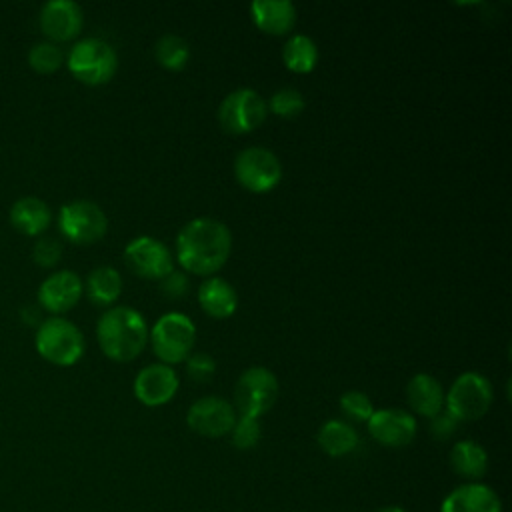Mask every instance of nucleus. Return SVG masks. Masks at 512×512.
<instances>
[{
  "label": "nucleus",
  "instance_id": "nucleus-1",
  "mask_svg": "<svg viewBox=\"0 0 512 512\" xmlns=\"http://www.w3.org/2000/svg\"><path fill=\"white\" fill-rule=\"evenodd\" d=\"M232 250L230 228L216 218L200 216L186 222L176 236V258L188 272L210 276L220 270Z\"/></svg>",
  "mask_w": 512,
  "mask_h": 512
},
{
  "label": "nucleus",
  "instance_id": "nucleus-2",
  "mask_svg": "<svg viewBox=\"0 0 512 512\" xmlns=\"http://www.w3.org/2000/svg\"><path fill=\"white\" fill-rule=\"evenodd\" d=\"M96 338L100 350L116 360H134L148 342V324L144 316L130 306L108 308L96 324Z\"/></svg>",
  "mask_w": 512,
  "mask_h": 512
},
{
  "label": "nucleus",
  "instance_id": "nucleus-3",
  "mask_svg": "<svg viewBox=\"0 0 512 512\" xmlns=\"http://www.w3.org/2000/svg\"><path fill=\"white\" fill-rule=\"evenodd\" d=\"M34 344L42 358L58 366H70L84 354V334L76 324L62 316L42 320L36 330Z\"/></svg>",
  "mask_w": 512,
  "mask_h": 512
},
{
  "label": "nucleus",
  "instance_id": "nucleus-4",
  "mask_svg": "<svg viewBox=\"0 0 512 512\" xmlns=\"http://www.w3.org/2000/svg\"><path fill=\"white\" fill-rule=\"evenodd\" d=\"M68 70L84 84L98 86L108 82L118 68V54L102 38H82L68 52Z\"/></svg>",
  "mask_w": 512,
  "mask_h": 512
},
{
  "label": "nucleus",
  "instance_id": "nucleus-5",
  "mask_svg": "<svg viewBox=\"0 0 512 512\" xmlns=\"http://www.w3.org/2000/svg\"><path fill=\"white\" fill-rule=\"evenodd\" d=\"M148 336L154 354L162 360V364L170 366L184 362L192 354L196 342V326L182 312H166L154 322Z\"/></svg>",
  "mask_w": 512,
  "mask_h": 512
},
{
  "label": "nucleus",
  "instance_id": "nucleus-6",
  "mask_svg": "<svg viewBox=\"0 0 512 512\" xmlns=\"http://www.w3.org/2000/svg\"><path fill=\"white\" fill-rule=\"evenodd\" d=\"M492 384L480 372H462L452 382L448 394H444L446 412L456 422H472L482 418L492 404Z\"/></svg>",
  "mask_w": 512,
  "mask_h": 512
},
{
  "label": "nucleus",
  "instance_id": "nucleus-7",
  "mask_svg": "<svg viewBox=\"0 0 512 512\" xmlns=\"http://www.w3.org/2000/svg\"><path fill=\"white\" fill-rule=\"evenodd\" d=\"M278 398V378L266 366L246 368L234 386V410L240 416L260 418L268 412Z\"/></svg>",
  "mask_w": 512,
  "mask_h": 512
},
{
  "label": "nucleus",
  "instance_id": "nucleus-8",
  "mask_svg": "<svg viewBox=\"0 0 512 512\" xmlns=\"http://www.w3.org/2000/svg\"><path fill=\"white\" fill-rule=\"evenodd\" d=\"M234 176L250 192H268L282 178L278 156L264 146H248L234 158Z\"/></svg>",
  "mask_w": 512,
  "mask_h": 512
},
{
  "label": "nucleus",
  "instance_id": "nucleus-9",
  "mask_svg": "<svg viewBox=\"0 0 512 512\" xmlns=\"http://www.w3.org/2000/svg\"><path fill=\"white\" fill-rule=\"evenodd\" d=\"M60 232L76 244H92L100 240L108 230V218L104 210L92 200L66 202L58 212Z\"/></svg>",
  "mask_w": 512,
  "mask_h": 512
},
{
  "label": "nucleus",
  "instance_id": "nucleus-10",
  "mask_svg": "<svg viewBox=\"0 0 512 512\" xmlns=\"http://www.w3.org/2000/svg\"><path fill=\"white\" fill-rule=\"evenodd\" d=\"M268 114L266 100L254 88H236L218 106V122L224 130L244 134L258 128Z\"/></svg>",
  "mask_w": 512,
  "mask_h": 512
},
{
  "label": "nucleus",
  "instance_id": "nucleus-11",
  "mask_svg": "<svg viewBox=\"0 0 512 512\" xmlns=\"http://www.w3.org/2000/svg\"><path fill=\"white\" fill-rule=\"evenodd\" d=\"M126 266L142 278L162 280L174 270V256L170 248L154 236H136L124 248Z\"/></svg>",
  "mask_w": 512,
  "mask_h": 512
},
{
  "label": "nucleus",
  "instance_id": "nucleus-12",
  "mask_svg": "<svg viewBox=\"0 0 512 512\" xmlns=\"http://www.w3.org/2000/svg\"><path fill=\"white\" fill-rule=\"evenodd\" d=\"M238 414L234 406L220 396H202L190 404L186 424L200 436L220 438L230 434Z\"/></svg>",
  "mask_w": 512,
  "mask_h": 512
},
{
  "label": "nucleus",
  "instance_id": "nucleus-13",
  "mask_svg": "<svg viewBox=\"0 0 512 512\" xmlns=\"http://www.w3.org/2000/svg\"><path fill=\"white\" fill-rule=\"evenodd\" d=\"M368 432L370 436L384 446L400 448L414 440L418 424L412 412L402 408H380L374 410L368 418Z\"/></svg>",
  "mask_w": 512,
  "mask_h": 512
},
{
  "label": "nucleus",
  "instance_id": "nucleus-14",
  "mask_svg": "<svg viewBox=\"0 0 512 512\" xmlns=\"http://www.w3.org/2000/svg\"><path fill=\"white\" fill-rule=\"evenodd\" d=\"M180 380L172 366L156 362L142 368L134 378V396L144 406H162L174 398Z\"/></svg>",
  "mask_w": 512,
  "mask_h": 512
},
{
  "label": "nucleus",
  "instance_id": "nucleus-15",
  "mask_svg": "<svg viewBox=\"0 0 512 512\" xmlns=\"http://www.w3.org/2000/svg\"><path fill=\"white\" fill-rule=\"evenodd\" d=\"M40 28L56 42L74 38L84 24V12L74 0H48L40 8Z\"/></svg>",
  "mask_w": 512,
  "mask_h": 512
},
{
  "label": "nucleus",
  "instance_id": "nucleus-16",
  "mask_svg": "<svg viewBox=\"0 0 512 512\" xmlns=\"http://www.w3.org/2000/svg\"><path fill=\"white\" fill-rule=\"evenodd\" d=\"M84 290L80 276L74 270H58L46 276L38 288V302L54 312L62 314L76 306Z\"/></svg>",
  "mask_w": 512,
  "mask_h": 512
},
{
  "label": "nucleus",
  "instance_id": "nucleus-17",
  "mask_svg": "<svg viewBox=\"0 0 512 512\" xmlns=\"http://www.w3.org/2000/svg\"><path fill=\"white\" fill-rule=\"evenodd\" d=\"M440 512H502V502L488 484L466 482L442 500Z\"/></svg>",
  "mask_w": 512,
  "mask_h": 512
},
{
  "label": "nucleus",
  "instance_id": "nucleus-18",
  "mask_svg": "<svg viewBox=\"0 0 512 512\" xmlns=\"http://www.w3.org/2000/svg\"><path fill=\"white\" fill-rule=\"evenodd\" d=\"M406 398L410 408L426 418H434L444 408V388L438 378L426 372H418L408 380Z\"/></svg>",
  "mask_w": 512,
  "mask_h": 512
},
{
  "label": "nucleus",
  "instance_id": "nucleus-19",
  "mask_svg": "<svg viewBox=\"0 0 512 512\" xmlns=\"http://www.w3.org/2000/svg\"><path fill=\"white\" fill-rule=\"evenodd\" d=\"M198 302L208 316L228 318L236 312L238 292L228 280L220 276H208L198 286Z\"/></svg>",
  "mask_w": 512,
  "mask_h": 512
},
{
  "label": "nucleus",
  "instance_id": "nucleus-20",
  "mask_svg": "<svg viewBox=\"0 0 512 512\" xmlns=\"http://www.w3.org/2000/svg\"><path fill=\"white\" fill-rule=\"evenodd\" d=\"M250 16L262 32L284 34L296 22V6L290 0H254Z\"/></svg>",
  "mask_w": 512,
  "mask_h": 512
},
{
  "label": "nucleus",
  "instance_id": "nucleus-21",
  "mask_svg": "<svg viewBox=\"0 0 512 512\" xmlns=\"http://www.w3.org/2000/svg\"><path fill=\"white\" fill-rule=\"evenodd\" d=\"M10 222L18 232L36 236L50 226L52 210L38 196H22L10 208Z\"/></svg>",
  "mask_w": 512,
  "mask_h": 512
},
{
  "label": "nucleus",
  "instance_id": "nucleus-22",
  "mask_svg": "<svg viewBox=\"0 0 512 512\" xmlns=\"http://www.w3.org/2000/svg\"><path fill=\"white\" fill-rule=\"evenodd\" d=\"M450 466L458 476L476 482L488 470V454L474 440H458L450 450Z\"/></svg>",
  "mask_w": 512,
  "mask_h": 512
},
{
  "label": "nucleus",
  "instance_id": "nucleus-23",
  "mask_svg": "<svg viewBox=\"0 0 512 512\" xmlns=\"http://www.w3.org/2000/svg\"><path fill=\"white\" fill-rule=\"evenodd\" d=\"M358 442L360 438L356 428L346 420L332 418L324 422L318 430V444L328 456H346L356 450Z\"/></svg>",
  "mask_w": 512,
  "mask_h": 512
},
{
  "label": "nucleus",
  "instance_id": "nucleus-24",
  "mask_svg": "<svg viewBox=\"0 0 512 512\" xmlns=\"http://www.w3.org/2000/svg\"><path fill=\"white\" fill-rule=\"evenodd\" d=\"M122 292V276L112 266H96L86 278V294L96 306H108Z\"/></svg>",
  "mask_w": 512,
  "mask_h": 512
},
{
  "label": "nucleus",
  "instance_id": "nucleus-25",
  "mask_svg": "<svg viewBox=\"0 0 512 512\" xmlns=\"http://www.w3.org/2000/svg\"><path fill=\"white\" fill-rule=\"evenodd\" d=\"M282 60L292 72H310L318 62V46L306 34H292L282 46Z\"/></svg>",
  "mask_w": 512,
  "mask_h": 512
},
{
  "label": "nucleus",
  "instance_id": "nucleus-26",
  "mask_svg": "<svg viewBox=\"0 0 512 512\" xmlns=\"http://www.w3.org/2000/svg\"><path fill=\"white\" fill-rule=\"evenodd\" d=\"M156 60L168 68V70H180L186 66L190 58V46L188 42L178 34H164L156 40L154 46Z\"/></svg>",
  "mask_w": 512,
  "mask_h": 512
},
{
  "label": "nucleus",
  "instance_id": "nucleus-27",
  "mask_svg": "<svg viewBox=\"0 0 512 512\" xmlns=\"http://www.w3.org/2000/svg\"><path fill=\"white\" fill-rule=\"evenodd\" d=\"M64 60L62 50L58 48V44L54 42H36L30 50H28V62L36 72H54L60 68Z\"/></svg>",
  "mask_w": 512,
  "mask_h": 512
},
{
  "label": "nucleus",
  "instance_id": "nucleus-28",
  "mask_svg": "<svg viewBox=\"0 0 512 512\" xmlns=\"http://www.w3.org/2000/svg\"><path fill=\"white\" fill-rule=\"evenodd\" d=\"M304 96L298 88L294 86H284V88H278L272 96H270V102L266 106H270V110L276 114V116H282V118H292L296 116L302 108H304Z\"/></svg>",
  "mask_w": 512,
  "mask_h": 512
},
{
  "label": "nucleus",
  "instance_id": "nucleus-29",
  "mask_svg": "<svg viewBox=\"0 0 512 512\" xmlns=\"http://www.w3.org/2000/svg\"><path fill=\"white\" fill-rule=\"evenodd\" d=\"M340 410L356 422H368V418L374 412L372 400L368 394L360 392V390H348L340 396Z\"/></svg>",
  "mask_w": 512,
  "mask_h": 512
},
{
  "label": "nucleus",
  "instance_id": "nucleus-30",
  "mask_svg": "<svg viewBox=\"0 0 512 512\" xmlns=\"http://www.w3.org/2000/svg\"><path fill=\"white\" fill-rule=\"evenodd\" d=\"M230 436H232V444L240 450H250L258 444L260 436H262V428H260V422L258 418H248V416H240L236 418L232 430H230Z\"/></svg>",
  "mask_w": 512,
  "mask_h": 512
},
{
  "label": "nucleus",
  "instance_id": "nucleus-31",
  "mask_svg": "<svg viewBox=\"0 0 512 512\" xmlns=\"http://www.w3.org/2000/svg\"><path fill=\"white\" fill-rule=\"evenodd\" d=\"M184 362H186L188 378H192L194 382H200V384L208 382L216 372V362L206 352H194Z\"/></svg>",
  "mask_w": 512,
  "mask_h": 512
},
{
  "label": "nucleus",
  "instance_id": "nucleus-32",
  "mask_svg": "<svg viewBox=\"0 0 512 512\" xmlns=\"http://www.w3.org/2000/svg\"><path fill=\"white\" fill-rule=\"evenodd\" d=\"M32 256H34V262L44 266V268H50L54 266L60 256H62V244L58 238H52V236H44L40 240H36L34 248H32Z\"/></svg>",
  "mask_w": 512,
  "mask_h": 512
},
{
  "label": "nucleus",
  "instance_id": "nucleus-33",
  "mask_svg": "<svg viewBox=\"0 0 512 512\" xmlns=\"http://www.w3.org/2000/svg\"><path fill=\"white\" fill-rule=\"evenodd\" d=\"M160 292L166 298H182L188 292V276L184 272L172 270L160 280Z\"/></svg>",
  "mask_w": 512,
  "mask_h": 512
},
{
  "label": "nucleus",
  "instance_id": "nucleus-34",
  "mask_svg": "<svg viewBox=\"0 0 512 512\" xmlns=\"http://www.w3.org/2000/svg\"><path fill=\"white\" fill-rule=\"evenodd\" d=\"M432 422H430V432L438 438V440H446V438H450L452 434H454V430H456V426H458V422L448 414V412H440V414H436L434 418H430Z\"/></svg>",
  "mask_w": 512,
  "mask_h": 512
},
{
  "label": "nucleus",
  "instance_id": "nucleus-35",
  "mask_svg": "<svg viewBox=\"0 0 512 512\" xmlns=\"http://www.w3.org/2000/svg\"><path fill=\"white\" fill-rule=\"evenodd\" d=\"M378 512H406V510L400 508V506H384V508H380Z\"/></svg>",
  "mask_w": 512,
  "mask_h": 512
}]
</instances>
